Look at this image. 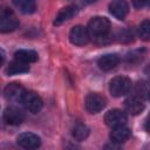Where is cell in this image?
<instances>
[{
    "label": "cell",
    "instance_id": "30bf717a",
    "mask_svg": "<svg viewBox=\"0 0 150 150\" xmlns=\"http://www.w3.org/2000/svg\"><path fill=\"white\" fill-rule=\"evenodd\" d=\"M4 121L9 125H19L25 121L23 112L15 107H7L2 115Z\"/></svg>",
    "mask_w": 150,
    "mask_h": 150
},
{
    "label": "cell",
    "instance_id": "9c48e42d",
    "mask_svg": "<svg viewBox=\"0 0 150 150\" xmlns=\"http://www.w3.org/2000/svg\"><path fill=\"white\" fill-rule=\"evenodd\" d=\"M128 121L127 114L120 109H112L109 110L105 116H104V122L107 125L114 128V127H118V125H123L125 124Z\"/></svg>",
    "mask_w": 150,
    "mask_h": 150
},
{
    "label": "cell",
    "instance_id": "2e32d148",
    "mask_svg": "<svg viewBox=\"0 0 150 150\" xmlns=\"http://www.w3.org/2000/svg\"><path fill=\"white\" fill-rule=\"evenodd\" d=\"M14 56H15V60L25 62L27 64L32 63V62H35L39 59L38 53L35 50H30V49H19V50L15 52Z\"/></svg>",
    "mask_w": 150,
    "mask_h": 150
},
{
    "label": "cell",
    "instance_id": "5b68a950",
    "mask_svg": "<svg viewBox=\"0 0 150 150\" xmlns=\"http://www.w3.org/2000/svg\"><path fill=\"white\" fill-rule=\"evenodd\" d=\"M107 105V100L98 93H89L84 98V108L89 114H97Z\"/></svg>",
    "mask_w": 150,
    "mask_h": 150
},
{
    "label": "cell",
    "instance_id": "d6986e66",
    "mask_svg": "<svg viewBox=\"0 0 150 150\" xmlns=\"http://www.w3.org/2000/svg\"><path fill=\"white\" fill-rule=\"evenodd\" d=\"M71 134H73V137H74L76 141L81 142V141H84V139L88 137V135H89V129H88V127H87L86 124L79 122V123H76V124L74 125Z\"/></svg>",
    "mask_w": 150,
    "mask_h": 150
},
{
    "label": "cell",
    "instance_id": "ffe728a7",
    "mask_svg": "<svg viewBox=\"0 0 150 150\" xmlns=\"http://www.w3.org/2000/svg\"><path fill=\"white\" fill-rule=\"evenodd\" d=\"M138 35L142 40L148 41L150 39V21L148 19L143 20L138 26Z\"/></svg>",
    "mask_w": 150,
    "mask_h": 150
},
{
    "label": "cell",
    "instance_id": "4fadbf2b",
    "mask_svg": "<svg viewBox=\"0 0 150 150\" xmlns=\"http://www.w3.org/2000/svg\"><path fill=\"white\" fill-rule=\"evenodd\" d=\"M130 136H131V131L128 127H125V124L114 127L110 132V139L112 143H116V144H121L125 142L127 139H129Z\"/></svg>",
    "mask_w": 150,
    "mask_h": 150
},
{
    "label": "cell",
    "instance_id": "cb8c5ba5",
    "mask_svg": "<svg viewBox=\"0 0 150 150\" xmlns=\"http://www.w3.org/2000/svg\"><path fill=\"white\" fill-rule=\"evenodd\" d=\"M5 60H6V53H5V50L2 48H0V67L4 64Z\"/></svg>",
    "mask_w": 150,
    "mask_h": 150
},
{
    "label": "cell",
    "instance_id": "9a60e30c",
    "mask_svg": "<svg viewBox=\"0 0 150 150\" xmlns=\"http://www.w3.org/2000/svg\"><path fill=\"white\" fill-rule=\"evenodd\" d=\"M77 11H79L77 7L74 6V5H70V6H67V7L62 8V9L57 13V15L55 16L54 25H55V26H60V25H62L63 22L70 20L73 16H75V15L77 14Z\"/></svg>",
    "mask_w": 150,
    "mask_h": 150
},
{
    "label": "cell",
    "instance_id": "6da1fadb",
    "mask_svg": "<svg viewBox=\"0 0 150 150\" xmlns=\"http://www.w3.org/2000/svg\"><path fill=\"white\" fill-rule=\"evenodd\" d=\"M110 21L104 16H94L89 20L87 30L89 34V38L93 39L96 43H104L105 40L110 36Z\"/></svg>",
    "mask_w": 150,
    "mask_h": 150
},
{
    "label": "cell",
    "instance_id": "8fae6325",
    "mask_svg": "<svg viewBox=\"0 0 150 150\" xmlns=\"http://www.w3.org/2000/svg\"><path fill=\"white\" fill-rule=\"evenodd\" d=\"M109 12L118 20H123L129 13V5L124 0H112L109 4Z\"/></svg>",
    "mask_w": 150,
    "mask_h": 150
},
{
    "label": "cell",
    "instance_id": "5bb4252c",
    "mask_svg": "<svg viewBox=\"0 0 150 150\" xmlns=\"http://www.w3.org/2000/svg\"><path fill=\"white\" fill-rule=\"evenodd\" d=\"M118 63H120V56L117 54H105L97 60V66L100 67V69L104 71L116 68Z\"/></svg>",
    "mask_w": 150,
    "mask_h": 150
},
{
    "label": "cell",
    "instance_id": "7402d4cb",
    "mask_svg": "<svg viewBox=\"0 0 150 150\" xmlns=\"http://www.w3.org/2000/svg\"><path fill=\"white\" fill-rule=\"evenodd\" d=\"M120 41L128 43V42H132L134 41V33L129 29H124L120 33Z\"/></svg>",
    "mask_w": 150,
    "mask_h": 150
},
{
    "label": "cell",
    "instance_id": "277c9868",
    "mask_svg": "<svg viewBox=\"0 0 150 150\" xmlns=\"http://www.w3.org/2000/svg\"><path fill=\"white\" fill-rule=\"evenodd\" d=\"M21 104L32 114L40 112L43 107V102H42V98L40 97V95H38L35 91H30V90L25 91L22 100H21Z\"/></svg>",
    "mask_w": 150,
    "mask_h": 150
},
{
    "label": "cell",
    "instance_id": "d4e9b609",
    "mask_svg": "<svg viewBox=\"0 0 150 150\" xmlns=\"http://www.w3.org/2000/svg\"><path fill=\"white\" fill-rule=\"evenodd\" d=\"M86 2H93V1H95V0H84Z\"/></svg>",
    "mask_w": 150,
    "mask_h": 150
},
{
    "label": "cell",
    "instance_id": "ba28073f",
    "mask_svg": "<svg viewBox=\"0 0 150 150\" xmlns=\"http://www.w3.org/2000/svg\"><path fill=\"white\" fill-rule=\"evenodd\" d=\"M16 143L25 149H38L41 145V138L33 132H22L16 137Z\"/></svg>",
    "mask_w": 150,
    "mask_h": 150
},
{
    "label": "cell",
    "instance_id": "e0dca14e",
    "mask_svg": "<svg viewBox=\"0 0 150 150\" xmlns=\"http://www.w3.org/2000/svg\"><path fill=\"white\" fill-rule=\"evenodd\" d=\"M28 70H29V67L27 63L21 62L19 60H14L8 64V67L6 69V74L7 75H16V74L27 73Z\"/></svg>",
    "mask_w": 150,
    "mask_h": 150
},
{
    "label": "cell",
    "instance_id": "7a4b0ae2",
    "mask_svg": "<svg viewBox=\"0 0 150 150\" xmlns=\"http://www.w3.org/2000/svg\"><path fill=\"white\" fill-rule=\"evenodd\" d=\"M19 19L16 14L6 6H0V33H9L18 28Z\"/></svg>",
    "mask_w": 150,
    "mask_h": 150
},
{
    "label": "cell",
    "instance_id": "7c38bea8",
    "mask_svg": "<svg viewBox=\"0 0 150 150\" xmlns=\"http://www.w3.org/2000/svg\"><path fill=\"white\" fill-rule=\"evenodd\" d=\"M124 109L130 115H138L144 110V102L136 95L130 96L124 101Z\"/></svg>",
    "mask_w": 150,
    "mask_h": 150
},
{
    "label": "cell",
    "instance_id": "52a82bcc",
    "mask_svg": "<svg viewBox=\"0 0 150 150\" xmlns=\"http://www.w3.org/2000/svg\"><path fill=\"white\" fill-rule=\"evenodd\" d=\"M25 91H26V89L21 84L9 83L6 86V88L4 90V95H5V98L12 103H21Z\"/></svg>",
    "mask_w": 150,
    "mask_h": 150
},
{
    "label": "cell",
    "instance_id": "3957f363",
    "mask_svg": "<svg viewBox=\"0 0 150 150\" xmlns=\"http://www.w3.org/2000/svg\"><path fill=\"white\" fill-rule=\"evenodd\" d=\"M131 80L127 76H116L109 83V91L114 97H121L131 90Z\"/></svg>",
    "mask_w": 150,
    "mask_h": 150
},
{
    "label": "cell",
    "instance_id": "603a6c76",
    "mask_svg": "<svg viewBox=\"0 0 150 150\" xmlns=\"http://www.w3.org/2000/svg\"><path fill=\"white\" fill-rule=\"evenodd\" d=\"M131 1H132V5L136 8H142L146 4V0H131Z\"/></svg>",
    "mask_w": 150,
    "mask_h": 150
},
{
    "label": "cell",
    "instance_id": "ac0fdd59",
    "mask_svg": "<svg viewBox=\"0 0 150 150\" xmlns=\"http://www.w3.org/2000/svg\"><path fill=\"white\" fill-rule=\"evenodd\" d=\"M13 5L22 14H32L36 9V5L34 0H13Z\"/></svg>",
    "mask_w": 150,
    "mask_h": 150
},
{
    "label": "cell",
    "instance_id": "8992f818",
    "mask_svg": "<svg viewBox=\"0 0 150 150\" xmlns=\"http://www.w3.org/2000/svg\"><path fill=\"white\" fill-rule=\"evenodd\" d=\"M89 40L90 38H89L87 27L76 25L69 32V41L75 46H84L89 42Z\"/></svg>",
    "mask_w": 150,
    "mask_h": 150
},
{
    "label": "cell",
    "instance_id": "44dd1931",
    "mask_svg": "<svg viewBox=\"0 0 150 150\" xmlns=\"http://www.w3.org/2000/svg\"><path fill=\"white\" fill-rule=\"evenodd\" d=\"M148 90H149V88H148V83L146 82H144V81L138 82L136 84V89H135L136 94L135 95L141 97L142 100H146L148 98Z\"/></svg>",
    "mask_w": 150,
    "mask_h": 150
}]
</instances>
